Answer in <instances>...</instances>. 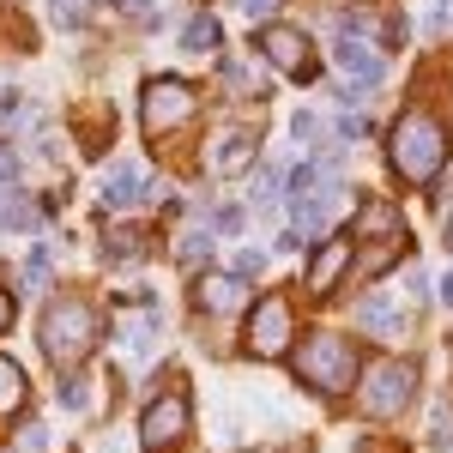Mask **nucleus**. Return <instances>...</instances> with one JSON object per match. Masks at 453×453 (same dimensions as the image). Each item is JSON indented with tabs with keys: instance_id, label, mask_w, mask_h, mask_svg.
<instances>
[{
	"instance_id": "nucleus-1",
	"label": "nucleus",
	"mask_w": 453,
	"mask_h": 453,
	"mask_svg": "<svg viewBox=\"0 0 453 453\" xmlns=\"http://www.w3.org/2000/svg\"><path fill=\"white\" fill-rule=\"evenodd\" d=\"M448 151H453L448 121H435L429 109H405L393 121V134H387V164H393V175L405 188H429L441 175V164H448Z\"/></svg>"
},
{
	"instance_id": "nucleus-2",
	"label": "nucleus",
	"mask_w": 453,
	"mask_h": 453,
	"mask_svg": "<svg viewBox=\"0 0 453 453\" xmlns=\"http://www.w3.org/2000/svg\"><path fill=\"white\" fill-rule=\"evenodd\" d=\"M97 309L85 303V296H61V303H49L42 309V350H49V363H61V369H73V363H85L91 350H97Z\"/></svg>"
},
{
	"instance_id": "nucleus-3",
	"label": "nucleus",
	"mask_w": 453,
	"mask_h": 453,
	"mask_svg": "<svg viewBox=\"0 0 453 453\" xmlns=\"http://www.w3.org/2000/svg\"><path fill=\"white\" fill-rule=\"evenodd\" d=\"M290 363H296V381L314 387V393H345V387H357V345L339 339V333H309Z\"/></svg>"
},
{
	"instance_id": "nucleus-4",
	"label": "nucleus",
	"mask_w": 453,
	"mask_h": 453,
	"mask_svg": "<svg viewBox=\"0 0 453 453\" xmlns=\"http://www.w3.org/2000/svg\"><path fill=\"white\" fill-rule=\"evenodd\" d=\"M194 109H200V97H194V85H181V79H151L140 97V121L151 140H164V134H175L181 121H194Z\"/></svg>"
},
{
	"instance_id": "nucleus-5",
	"label": "nucleus",
	"mask_w": 453,
	"mask_h": 453,
	"mask_svg": "<svg viewBox=\"0 0 453 453\" xmlns=\"http://www.w3.org/2000/svg\"><path fill=\"white\" fill-rule=\"evenodd\" d=\"M411 393H418V369L399 363V357H387V363H375V369H363V411H369V418H393V411H405Z\"/></svg>"
},
{
	"instance_id": "nucleus-6",
	"label": "nucleus",
	"mask_w": 453,
	"mask_h": 453,
	"mask_svg": "<svg viewBox=\"0 0 453 453\" xmlns=\"http://www.w3.org/2000/svg\"><path fill=\"white\" fill-rule=\"evenodd\" d=\"M296 345V314L284 296H260L254 309H248V350L254 357H284V350Z\"/></svg>"
},
{
	"instance_id": "nucleus-7",
	"label": "nucleus",
	"mask_w": 453,
	"mask_h": 453,
	"mask_svg": "<svg viewBox=\"0 0 453 453\" xmlns=\"http://www.w3.org/2000/svg\"><path fill=\"white\" fill-rule=\"evenodd\" d=\"M188 423H194V411H188V393H181V387H170V393H157V399L145 405L140 441H145V448H175V441L188 435Z\"/></svg>"
},
{
	"instance_id": "nucleus-8",
	"label": "nucleus",
	"mask_w": 453,
	"mask_h": 453,
	"mask_svg": "<svg viewBox=\"0 0 453 453\" xmlns=\"http://www.w3.org/2000/svg\"><path fill=\"white\" fill-rule=\"evenodd\" d=\"M350 260H357V248H350V242H320V248L309 254L303 290H309V296H333V284L350 273Z\"/></svg>"
},
{
	"instance_id": "nucleus-9",
	"label": "nucleus",
	"mask_w": 453,
	"mask_h": 453,
	"mask_svg": "<svg viewBox=\"0 0 453 453\" xmlns=\"http://www.w3.org/2000/svg\"><path fill=\"white\" fill-rule=\"evenodd\" d=\"M260 49H266V61L279 73H296V79H309V36L303 31H290V25H266L260 31Z\"/></svg>"
},
{
	"instance_id": "nucleus-10",
	"label": "nucleus",
	"mask_w": 453,
	"mask_h": 453,
	"mask_svg": "<svg viewBox=\"0 0 453 453\" xmlns=\"http://www.w3.org/2000/svg\"><path fill=\"white\" fill-rule=\"evenodd\" d=\"M357 236H375V242L405 236V211L393 206V200H363V206H357V224H350V242H357Z\"/></svg>"
},
{
	"instance_id": "nucleus-11",
	"label": "nucleus",
	"mask_w": 453,
	"mask_h": 453,
	"mask_svg": "<svg viewBox=\"0 0 453 453\" xmlns=\"http://www.w3.org/2000/svg\"><path fill=\"white\" fill-rule=\"evenodd\" d=\"M242 303H248V279L242 273H206V279H200V309L230 314V309H242Z\"/></svg>"
},
{
	"instance_id": "nucleus-12",
	"label": "nucleus",
	"mask_w": 453,
	"mask_h": 453,
	"mask_svg": "<svg viewBox=\"0 0 453 453\" xmlns=\"http://www.w3.org/2000/svg\"><path fill=\"white\" fill-rule=\"evenodd\" d=\"M333 61H339V67H345L357 85H375V79H381V67H387L381 55H375L369 42H357V36H345V42L333 49Z\"/></svg>"
},
{
	"instance_id": "nucleus-13",
	"label": "nucleus",
	"mask_w": 453,
	"mask_h": 453,
	"mask_svg": "<svg viewBox=\"0 0 453 453\" xmlns=\"http://www.w3.org/2000/svg\"><path fill=\"white\" fill-rule=\"evenodd\" d=\"M206 164H211L218 175L248 170V164H254V134H242V127H236V134H224V140H218V151H211Z\"/></svg>"
},
{
	"instance_id": "nucleus-14",
	"label": "nucleus",
	"mask_w": 453,
	"mask_h": 453,
	"mask_svg": "<svg viewBox=\"0 0 453 453\" xmlns=\"http://www.w3.org/2000/svg\"><path fill=\"white\" fill-rule=\"evenodd\" d=\"M140 200V164H109L104 170V206H134Z\"/></svg>"
},
{
	"instance_id": "nucleus-15",
	"label": "nucleus",
	"mask_w": 453,
	"mask_h": 453,
	"mask_svg": "<svg viewBox=\"0 0 453 453\" xmlns=\"http://www.w3.org/2000/svg\"><path fill=\"white\" fill-rule=\"evenodd\" d=\"M326 211H333V188H314V194H303V200H290L296 230H309V236H320V230H326Z\"/></svg>"
},
{
	"instance_id": "nucleus-16",
	"label": "nucleus",
	"mask_w": 453,
	"mask_h": 453,
	"mask_svg": "<svg viewBox=\"0 0 453 453\" xmlns=\"http://www.w3.org/2000/svg\"><path fill=\"white\" fill-rule=\"evenodd\" d=\"M218 19H211V12H194V19H188V25H181V49H188V55H211V49H218Z\"/></svg>"
},
{
	"instance_id": "nucleus-17",
	"label": "nucleus",
	"mask_w": 453,
	"mask_h": 453,
	"mask_svg": "<svg viewBox=\"0 0 453 453\" xmlns=\"http://www.w3.org/2000/svg\"><path fill=\"white\" fill-rule=\"evenodd\" d=\"M357 326H369V333H387V339H399L405 333V320L387 309L381 296H369V303H357Z\"/></svg>"
},
{
	"instance_id": "nucleus-18",
	"label": "nucleus",
	"mask_w": 453,
	"mask_h": 453,
	"mask_svg": "<svg viewBox=\"0 0 453 453\" xmlns=\"http://www.w3.org/2000/svg\"><path fill=\"white\" fill-rule=\"evenodd\" d=\"M399 248H405V236H387V242H375L369 254H363V260H357V273H363V279H381L387 266L399 260Z\"/></svg>"
},
{
	"instance_id": "nucleus-19",
	"label": "nucleus",
	"mask_w": 453,
	"mask_h": 453,
	"mask_svg": "<svg viewBox=\"0 0 453 453\" xmlns=\"http://www.w3.org/2000/svg\"><path fill=\"white\" fill-rule=\"evenodd\" d=\"M19 405H25V369L0 357V418H6V411H19Z\"/></svg>"
},
{
	"instance_id": "nucleus-20",
	"label": "nucleus",
	"mask_w": 453,
	"mask_h": 453,
	"mask_svg": "<svg viewBox=\"0 0 453 453\" xmlns=\"http://www.w3.org/2000/svg\"><path fill=\"white\" fill-rule=\"evenodd\" d=\"M109 260H140L145 254V230H109Z\"/></svg>"
},
{
	"instance_id": "nucleus-21",
	"label": "nucleus",
	"mask_w": 453,
	"mask_h": 453,
	"mask_svg": "<svg viewBox=\"0 0 453 453\" xmlns=\"http://www.w3.org/2000/svg\"><path fill=\"white\" fill-rule=\"evenodd\" d=\"M19 284H25V290H42V284H49V248H42V242L31 248V260H25V273H19Z\"/></svg>"
},
{
	"instance_id": "nucleus-22",
	"label": "nucleus",
	"mask_w": 453,
	"mask_h": 453,
	"mask_svg": "<svg viewBox=\"0 0 453 453\" xmlns=\"http://www.w3.org/2000/svg\"><path fill=\"white\" fill-rule=\"evenodd\" d=\"M314 188H320V164H296V170H290V200H303Z\"/></svg>"
},
{
	"instance_id": "nucleus-23",
	"label": "nucleus",
	"mask_w": 453,
	"mask_h": 453,
	"mask_svg": "<svg viewBox=\"0 0 453 453\" xmlns=\"http://www.w3.org/2000/svg\"><path fill=\"white\" fill-rule=\"evenodd\" d=\"M61 405L67 411H85V381L79 375H61Z\"/></svg>"
},
{
	"instance_id": "nucleus-24",
	"label": "nucleus",
	"mask_w": 453,
	"mask_h": 453,
	"mask_svg": "<svg viewBox=\"0 0 453 453\" xmlns=\"http://www.w3.org/2000/svg\"><path fill=\"white\" fill-rule=\"evenodd\" d=\"M211 230H218V236H236V230H242V211H236V206H218V211H211Z\"/></svg>"
},
{
	"instance_id": "nucleus-25",
	"label": "nucleus",
	"mask_w": 453,
	"mask_h": 453,
	"mask_svg": "<svg viewBox=\"0 0 453 453\" xmlns=\"http://www.w3.org/2000/svg\"><path fill=\"white\" fill-rule=\"evenodd\" d=\"M260 266H266L260 248H242V254H236V273H242V279H260Z\"/></svg>"
},
{
	"instance_id": "nucleus-26",
	"label": "nucleus",
	"mask_w": 453,
	"mask_h": 453,
	"mask_svg": "<svg viewBox=\"0 0 453 453\" xmlns=\"http://www.w3.org/2000/svg\"><path fill=\"white\" fill-rule=\"evenodd\" d=\"M175 254H181V260H188V266H194V260H200V254H206V236H200V230H188V236H181V248H175Z\"/></svg>"
},
{
	"instance_id": "nucleus-27",
	"label": "nucleus",
	"mask_w": 453,
	"mask_h": 453,
	"mask_svg": "<svg viewBox=\"0 0 453 453\" xmlns=\"http://www.w3.org/2000/svg\"><path fill=\"white\" fill-rule=\"evenodd\" d=\"M55 19H61V25H79V19H85V0H55Z\"/></svg>"
},
{
	"instance_id": "nucleus-28",
	"label": "nucleus",
	"mask_w": 453,
	"mask_h": 453,
	"mask_svg": "<svg viewBox=\"0 0 453 453\" xmlns=\"http://www.w3.org/2000/svg\"><path fill=\"white\" fill-rule=\"evenodd\" d=\"M290 127H296V140H320V121H314L309 109H303V115H296V121H290Z\"/></svg>"
},
{
	"instance_id": "nucleus-29",
	"label": "nucleus",
	"mask_w": 453,
	"mask_h": 453,
	"mask_svg": "<svg viewBox=\"0 0 453 453\" xmlns=\"http://www.w3.org/2000/svg\"><path fill=\"white\" fill-rule=\"evenodd\" d=\"M363 134H369V121H363V115H345V121H339V140H363Z\"/></svg>"
},
{
	"instance_id": "nucleus-30",
	"label": "nucleus",
	"mask_w": 453,
	"mask_h": 453,
	"mask_svg": "<svg viewBox=\"0 0 453 453\" xmlns=\"http://www.w3.org/2000/svg\"><path fill=\"white\" fill-rule=\"evenodd\" d=\"M42 448H49V429L31 423V429H25V453H42Z\"/></svg>"
},
{
	"instance_id": "nucleus-31",
	"label": "nucleus",
	"mask_w": 453,
	"mask_h": 453,
	"mask_svg": "<svg viewBox=\"0 0 453 453\" xmlns=\"http://www.w3.org/2000/svg\"><path fill=\"white\" fill-rule=\"evenodd\" d=\"M236 6H242L248 19H260V12H273V0H236Z\"/></svg>"
},
{
	"instance_id": "nucleus-32",
	"label": "nucleus",
	"mask_w": 453,
	"mask_h": 453,
	"mask_svg": "<svg viewBox=\"0 0 453 453\" xmlns=\"http://www.w3.org/2000/svg\"><path fill=\"white\" fill-rule=\"evenodd\" d=\"M12 175H19V164H12V151L0 145V181H12Z\"/></svg>"
},
{
	"instance_id": "nucleus-33",
	"label": "nucleus",
	"mask_w": 453,
	"mask_h": 453,
	"mask_svg": "<svg viewBox=\"0 0 453 453\" xmlns=\"http://www.w3.org/2000/svg\"><path fill=\"white\" fill-rule=\"evenodd\" d=\"M6 326H12V296L0 290V333H6Z\"/></svg>"
},
{
	"instance_id": "nucleus-34",
	"label": "nucleus",
	"mask_w": 453,
	"mask_h": 453,
	"mask_svg": "<svg viewBox=\"0 0 453 453\" xmlns=\"http://www.w3.org/2000/svg\"><path fill=\"white\" fill-rule=\"evenodd\" d=\"M441 303L453 309V266H448V279H441Z\"/></svg>"
},
{
	"instance_id": "nucleus-35",
	"label": "nucleus",
	"mask_w": 453,
	"mask_h": 453,
	"mask_svg": "<svg viewBox=\"0 0 453 453\" xmlns=\"http://www.w3.org/2000/svg\"><path fill=\"white\" fill-rule=\"evenodd\" d=\"M127 6H134V12H140V19H145V12H151V0H127Z\"/></svg>"
}]
</instances>
